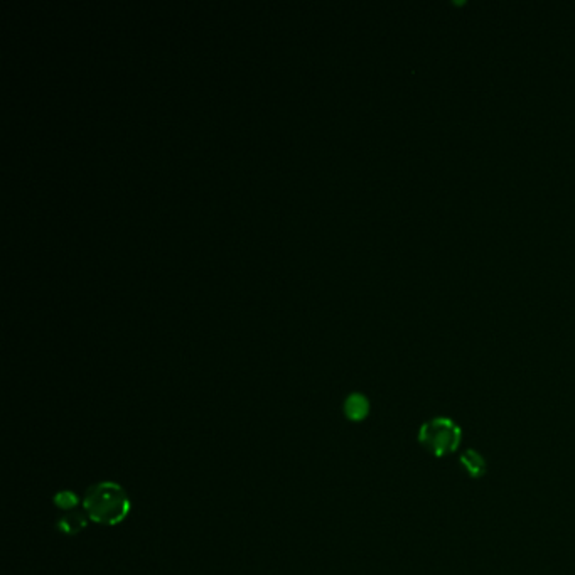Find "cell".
Listing matches in <instances>:
<instances>
[{"mask_svg": "<svg viewBox=\"0 0 575 575\" xmlns=\"http://www.w3.org/2000/svg\"><path fill=\"white\" fill-rule=\"evenodd\" d=\"M462 427L451 417H432L417 430V440L434 457H447L457 452L462 442Z\"/></svg>", "mask_w": 575, "mask_h": 575, "instance_id": "cell-2", "label": "cell"}, {"mask_svg": "<svg viewBox=\"0 0 575 575\" xmlns=\"http://www.w3.org/2000/svg\"><path fill=\"white\" fill-rule=\"evenodd\" d=\"M81 503L88 518L105 526H115L125 521L132 507L125 489L113 481L91 486Z\"/></svg>", "mask_w": 575, "mask_h": 575, "instance_id": "cell-1", "label": "cell"}, {"mask_svg": "<svg viewBox=\"0 0 575 575\" xmlns=\"http://www.w3.org/2000/svg\"><path fill=\"white\" fill-rule=\"evenodd\" d=\"M457 461L462 472H466L471 479H481L488 472V461L476 449H466V451H462Z\"/></svg>", "mask_w": 575, "mask_h": 575, "instance_id": "cell-4", "label": "cell"}, {"mask_svg": "<svg viewBox=\"0 0 575 575\" xmlns=\"http://www.w3.org/2000/svg\"><path fill=\"white\" fill-rule=\"evenodd\" d=\"M53 503L58 508L66 509V512H74V509L78 508V504H80V496L74 493V491H66V489L58 491V493L54 494Z\"/></svg>", "mask_w": 575, "mask_h": 575, "instance_id": "cell-6", "label": "cell"}, {"mask_svg": "<svg viewBox=\"0 0 575 575\" xmlns=\"http://www.w3.org/2000/svg\"><path fill=\"white\" fill-rule=\"evenodd\" d=\"M371 410V403L368 400V397L363 395L360 392H352L345 398V403H342V414L352 424H360L368 419Z\"/></svg>", "mask_w": 575, "mask_h": 575, "instance_id": "cell-3", "label": "cell"}, {"mask_svg": "<svg viewBox=\"0 0 575 575\" xmlns=\"http://www.w3.org/2000/svg\"><path fill=\"white\" fill-rule=\"evenodd\" d=\"M86 525H88V514L74 509V512H68L64 517L59 518L58 523H56V528H58V531L63 533V535H76V533L85 530Z\"/></svg>", "mask_w": 575, "mask_h": 575, "instance_id": "cell-5", "label": "cell"}]
</instances>
